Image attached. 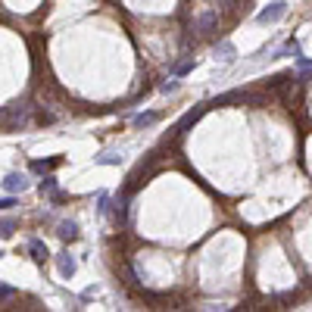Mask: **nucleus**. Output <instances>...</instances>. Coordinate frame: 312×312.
Listing matches in <instances>:
<instances>
[{
  "label": "nucleus",
  "mask_w": 312,
  "mask_h": 312,
  "mask_svg": "<svg viewBox=\"0 0 312 312\" xmlns=\"http://www.w3.org/2000/svg\"><path fill=\"white\" fill-rule=\"evenodd\" d=\"M28 250H31V259H34V262H44V259H47V247H44L41 241H31Z\"/></svg>",
  "instance_id": "obj_2"
},
{
  "label": "nucleus",
  "mask_w": 312,
  "mask_h": 312,
  "mask_svg": "<svg viewBox=\"0 0 312 312\" xmlns=\"http://www.w3.org/2000/svg\"><path fill=\"white\" fill-rule=\"evenodd\" d=\"M56 234H60L63 241H75V238H78V225H75V222H60V231H56Z\"/></svg>",
  "instance_id": "obj_1"
},
{
  "label": "nucleus",
  "mask_w": 312,
  "mask_h": 312,
  "mask_svg": "<svg viewBox=\"0 0 312 312\" xmlns=\"http://www.w3.org/2000/svg\"><path fill=\"white\" fill-rule=\"evenodd\" d=\"M72 271H75V262H72L69 256H60V275H66V278H69Z\"/></svg>",
  "instance_id": "obj_5"
},
{
  "label": "nucleus",
  "mask_w": 312,
  "mask_h": 312,
  "mask_svg": "<svg viewBox=\"0 0 312 312\" xmlns=\"http://www.w3.org/2000/svg\"><path fill=\"white\" fill-rule=\"evenodd\" d=\"M156 119H160L156 112H147V115H138V119H134V125H138V128H144V125H153Z\"/></svg>",
  "instance_id": "obj_6"
},
{
  "label": "nucleus",
  "mask_w": 312,
  "mask_h": 312,
  "mask_svg": "<svg viewBox=\"0 0 312 312\" xmlns=\"http://www.w3.org/2000/svg\"><path fill=\"white\" fill-rule=\"evenodd\" d=\"M56 166H63L60 156H56V160H47V163H31V169H34V172H47V169H56Z\"/></svg>",
  "instance_id": "obj_4"
},
{
  "label": "nucleus",
  "mask_w": 312,
  "mask_h": 312,
  "mask_svg": "<svg viewBox=\"0 0 312 312\" xmlns=\"http://www.w3.org/2000/svg\"><path fill=\"white\" fill-rule=\"evenodd\" d=\"M4 184H7V190H13V193H16V190H25V178H22V175H7Z\"/></svg>",
  "instance_id": "obj_3"
},
{
  "label": "nucleus",
  "mask_w": 312,
  "mask_h": 312,
  "mask_svg": "<svg viewBox=\"0 0 312 312\" xmlns=\"http://www.w3.org/2000/svg\"><path fill=\"white\" fill-rule=\"evenodd\" d=\"M10 206H16L13 200H0V209H10Z\"/></svg>",
  "instance_id": "obj_9"
},
{
  "label": "nucleus",
  "mask_w": 312,
  "mask_h": 312,
  "mask_svg": "<svg viewBox=\"0 0 312 312\" xmlns=\"http://www.w3.org/2000/svg\"><path fill=\"white\" fill-rule=\"evenodd\" d=\"M281 13H284V4H275V10H265V13H262V22H268V19H278Z\"/></svg>",
  "instance_id": "obj_7"
},
{
  "label": "nucleus",
  "mask_w": 312,
  "mask_h": 312,
  "mask_svg": "<svg viewBox=\"0 0 312 312\" xmlns=\"http://www.w3.org/2000/svg\"><path fill=\"white\" fill-rule=\"evenodd\" d=\"M13 222H0V238H10V234H13Z\"/></svg>",
  "instance_id": "obj_8"
}]
</instances>
